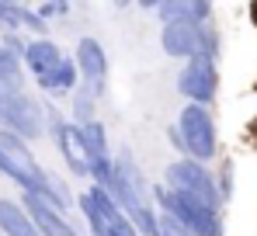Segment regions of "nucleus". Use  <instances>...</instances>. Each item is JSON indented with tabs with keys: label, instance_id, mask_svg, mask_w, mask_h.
I'll list each match as a JSON object with an SVG mask.
<instances>
[{
	"label": "nucleus",
	"instance_id": "7",
	"mask_svg": "<svg viewBox=\"0 0 257 236\" xmlns=\"http://www.w3.org/2000/svg\"><path fill=\"white\" fill-rule=\"evenodd\" d=\"M177 94L184 97V104H202L209 108L219 94V63L205 59V56H195L188 63H181V73H177Z\"/></svg>",
	"mask_w": 257,
	"mask_h": 236
},
{
	"label": "nucleus",
	"instance_id": "21",
	"mask_svg": "<svg viewBox=\"0 0 257 236\" xmlns=\"http://www.w3.org/2000/svg\"><path fill=\"white\" fill-rule=\"evenodd\" d=\"M0 45H4L11 56H18V59H25V52H28V39H25L21 32H0Z\"/></svg>",
	"mask_w": 257,
	"mask_h": 236
},
{
	"label": "nucleus",
	"instance_id": "10",
	"mask_svg": "<svg viewBox=\"0 0 257 236\" xmlns=\"http://www.w3.org/2000/svg\"><path fill=\"white\" fill-rule=\"evenodd\" d=\"M18 201H21L25 212L35 219V226H39L42 236H84L73 222H70V215H63V212H59L56 205H49L42 195H21Z\"/></svg>",
	"mask_w": 257,
	"mask_h": 236
},
{
	"label": "nucleus",
	"instance_id": "25",
	"mask_svg": "<svg viewBox=\"0 0 257 236\" xmlns=\"http://www.w3.org/2000/svg\"><path fill=\"white\" fill-rule=\"evenodd\" d=\"M25 90V80H11V77H0V101L4 97H14Z\"/></svg>",
	"mask_w": 257,
	"mask_h": 236
},
{
	"label": "nucleus",
	"instance_id": "9",
	"mask_svg": "<svg viewBox=\"0 0 257 236\" xmlns=\"http://www.w3.org/2000/svg\"><path fill=\"white\" fill-rule=\"evenodd\" d=\"M205 28L209 25H191V21H171L160 28V49L171 56V59H195L202 52V39H205Z\"/></svg>",
	"mask_w": 257,
	"mask_h": 236
},
{
	"label": "nucleus",
	"instance_id": "26",
	"mask_svg": "<svg viewBox=\"0 0 257 236\" xmlns=\"http://www.w3.org/2000/svg\"><path fill=\"white\" fill-rule=\"evenodd\" d=\"M167 143H171L174 150H177V160H181V157H188V150H184V139H181L177 125H167Z\"/></svg>",
	"mask_w": 257,
	"mask_h": 236
},
{
	"label": "nucleus",
	"instance_id": "4",
	"mask_svg": "<svg viewBox=\"0 0 257 236\" xmlns=\"http://www.w3.org/2000/svg\"><path fill=\"white\" fill-rule=\"evenodd\" d=\"M42 108H45V132H49L56 153L63 157V163L70 167L73 177H84L87 184H90V160H87L80 129L70 122V115H59V108L52 101H42Z\"/></svg>",
	"mask_w": 257,
	"mask_h": 236
},
{
	"label": "nucleus",
	"instance_id": "3",
	"mask_svg": "<svg viewBox=\"0 0 257 236\" xmlns=\"http://www.w3.org/2000/svg\"><path fill=\"white\" fill-rule=\"evenodd\" d=\"M177 132L184 139V150L188 160H198V163H209L219 157V129H215V115L202 104H184L177 111Z\"/></svg>",
	"mask_w": 257,
	"mask_h": 236
},
{
	"label": "nucleus",
	"instance_id": "18",
	"mask_svg": "<svg viewBox=\"0 0 257 236\" xmlns=\"http://www.w3.org/2000/svg\"><path fill=\"white\" fill-rule=\"evenodd\" d=\"M0 32H25V4L0 0Z\"/></svg>",
	"mask_w": 257,
	"mask_h": 236
},
{
	"label": "nucleus",
	"instance_id": "17",
	"mask_svg": "<svg viewBox=\"0 0 257 236\" xmlns=\"http://www.w3.org/2000/svg\"><path fill=\"white\" fill-rule=\"evenodd\" d=\"M215 184H219L222 205H229V201H233V191H236V163L229 157L219 160V167H215Z\"/></svg>",
	"mask_w": 257,
	"mask_h": 236
},
{
	"label": "nucleus",
	"instance_id": "16",
	"mask_svg": "<svg viewBox=\"0 0 257 236\" xmlns=\"http://www.w3.org/2000/svg\"><path fill=\"white\" fill-rule=\"evenodd\" d=\"M70 122H73L77 129H84V125H90V122H97V97H94L87 87H80V90L70 97Z\"/></svg>",
	"mask_w": 257,
	"mask_h": 236
},
{
	"label": "nucleus",
	"instance_id": "2",
	"mask_svg": "<svg viewBox=\"0 0 257 236\" xmlns=\"http://www.w3.org/2000/svg\"><path fill=\"white\" fill-rule=\"evenodd\" d=\"M153 201L160 212L174 215L177 222H184L195 236H226V219L222 212L212 208L209 201L188 195V191H171L167 184H153Z\"/></svg>",
	"mask_w": 257,
	"mask_h": 236
},
{
	"label": "nucleus",
	"instance_id": "11",
	"mask_svg": "<svg viewBox=\"0 0 257 236\" xmlns=\"http://www.w3.org/2000/svg\"><path fill=\"white\" fill-rule=\"evenodd\" d=\"M160 28L171 21H191V25H215V4L209 0H157Z\"/></svg>",
	"mask_w": 257,
	"mask_h": 236
},
{
	"label": "nucleus",
	"instance_id": "15",
	"mask_svg": "<svg viewBox=\"0 0 257 236\" xmlns=\"http://www.w3.org/2000/svg\"><path fill=\"white\" fill-rule=\"evenodd\" d=\"M42 198L49 201V205H56L63 215H70V212L77 208V195L70 191V184H66L56 170H45V195Z\"/></svg>",
	"mask_w": 257,
	"mask_h": 236
},
{
	"label": "nucleus",
	"instance_id": "19",
	"mask_svg": "<svg viewBox=\"0 0 257 236\" xmlns=\"http://www.w3.org/2000/svg\"><path fill=\"white\" fill-rule=\"evenodd\" d=\"M0 77H11V80H25V63L18 56H11L4 45H0Z\"/></svg>",
	"mask_w": 257,
	"mask_h": 236
},
{
	"label": "nucleus",
	"instance_id": "27",
	"mask_svg": "<svg viewBox=\"0 0 257 236\" xmlns=\"http://www.w3.org/2000/svg\"><path fill=\"white\" fill-rule=\"evenodd\" d=\"M250 21H254V25H257V0H254V4H250Z\"/></svg>",
	"mask_w": 257,
	"mask_h": 236
},
{
	"label": "nucleus",
	"instance_id": "8",
	"mask_svg": "<svg viewBox=\"0 0 257 236\" xmlns=\"http://www.w3.org/2000/svg\"><path fill=\"white\" fill-rule=\"evenodd\" d=\"M73 63L80 70V87H87L101 101L108 94V52H104V45L94 35H84L73 49Z\"/></svg>",
	"mask_w": 257,
	"mask_h": 236
},
{
	"label": "nucleus",
	"instance_id": "22",
	"mask_svg": "<svg viewBox=\"0 0 257 236\" xmlns=\"http://www.w3.org/2000/svg\"><path fill=\"white\" fill-rule=\"evenodd\" d=\"M157 236H195L184 222H177L174 215H167V212H160V222H157Z\"/></svg>",
	"mask_w": 257,
	"mask_h": 236
},
{
	"label": "nucleus",
	"instance_id": "1",
	"mask_svg": "<svg viewBox=\"0 0 257 236\" xmlns=\"http://www.w3.org/2000/svg\"><path fill=\"white\" fill-rule=\"evenodd\" d=\"M104 191L118 201V208L128 215V222L139 229V236H157L160 208H157V201H153V184H150V177L143 174V167L132 160L128 150H118L111 181L104 184Z\"/></svg>",
	"mask_w": 257,
	"mask_h": 236
},
{
	"label": "nucleus",
	"instance_id": "12",
	"mask_svg": "<svg viewBox=\"0 0 257 236\" xmlns=\"http://www.w3.org/2000/svg\"><path fill=\"white\" fill-rule=\"evenodd\" d=\"M35 87L42 90L45 97H73V94L80 90V70H77L73 56H66L56 70H49L45 77H39Z\"/></svg>",
	"mask_w": 257,
	"mask_h": 236
},
{
	"label": "nucleus",
	"instance_id": "24",
	"mask_svg": "<svg viewBox=\"0 0 257 236\" xmlns=\"http://www.w3.org/2000/svg\"><path fill=\"white\" fill-rule=\"evenodd\" d=\"M108 236H139V229L128 222V215H118L115 222H111V229H108Z\"/></svg>",
	"mask_w": 257,
	"mask_h": 236
},
{
	"label": "nucleus",
	"instance_id": "23",
	"mask_svg": "<svg viewBox=\"0 0 257 236\" xmlns=\"http://www.w3.org/2000/svg\"><path fill=\"white\" fill-rule=\"evenodd\" d=\"M35 11H39L42 21H52V18H66V14L73 11V4H70V0H49V4H39Z\"/></svg>",
	"mask_w": 257,
	"mask_h": 236
},
{
	"label": "nucleus",
	"instance_id": "20",
	"mask_svg": "<svg viewBox=\"0 0 257 236\" xmlns=\"http://www.w3.org/2000/svg\"><path fill=\"white\" fill-rule=\"evenodd\" d=\"M25 32H32V39H49V21H42L39 11L28 4H25Z\"/></svg>",
	"mask_w": 257,
	"mask_h": 236
},
{
	"label": "nucleus",
	"instance_id": "13",
	"mask_svg": "<svg viewBox=\"0 0 257 236\" xmlns=\"http://www.w3.org/2000/svg\"><path fill=\"white\" fill-rule=\"evenodd\" d=\"M63 59H66V52L52 39H28V52H25L21 63H25V73H32V77L39 80V77H45L49 70H56Z\"/></svg>",
	"mask_w": 257,
	"mask_h": 236
},
{
	"label": "nucleus",
	"instance_id": "14",
	"mask_svg": "<svg viewBox=\"0 0 257 236\" xmlns=\"http://www.w3.org/2000/svg\"><path fill=\"white\" fill-rule=\"evenodd\" d=\"M0 233L4 236H42L35 219L25 212L18 198H0Z\"/></svg>",
	"mask_w": 257,
	"mask_h": 236
},
{
	"label": "nucleus",
	"instance_id": "6",
	"mask_svg": "<svg viewBox=\"0 0 257 236\" xmlns=\"http://www.w3.org/2000/svg\"><path fill=\"white\" fill-rule=\"evenodd\" d=\"M0 132H14L21 136L25 143H35L49 136L45 132V108L42 101H35L32 94H14V97H4L0 101Z\"/></svg>",
	"mask_w": 257,
	"mask_h": 236
},
{
	"label": "nucleus",
	"instance_id": "5",
	"mask_svg": "<svg viewBox=\"0 0 257 236\" xmlns=\"http://www.w3.org/2000/svg\"><path fill=\"white\" fill-rule=\"evenodd\" d=\"M164 184L171 191H188V195L202 198L219 212L226 208L222 198H219V184H215V167H209V163H198V160H188V157L171 160L164 167Z\"/></svg>",
	"mask_w": 257,
	"mask_h": 236
}]
</instances>
